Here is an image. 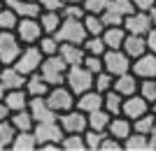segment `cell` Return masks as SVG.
I'll use <instances>...</instances> for the list:
<instances>
[{
    "mask_svg": "<svg viewBox=\"0 0 156 151\" xmlns=\"http://www.w3.org/2000/svg\"><path fill=\"white\" fill-rule=\"evenodd\" d=\"M5 93H7V88L2 86V81H0V100H5Z\"/></svg>",
    "mask_w": 156,
    "mask_h": 151,
    "instance_id": "11a10c76",
    "label": "cell"
},
{
    "mask_svg": "<svg viewBox=\"0 0 156 151\" xmlns=\"http://www.w3.org/2000/svg\"><path fill=\"white\" fill-rule=\"evenodd\" d=\"M2 5H5V0H0V7H2Z\"/></svg>",
    "mask_w": 156,
    "mask_h": 151,
    "instance_id": "6f0895ef",
    "label": "cell"
},
{
    "mask_svg": "<svg viewBox=\"0 0 156 151\" xmlns=\"http://www.w3.org/2000/svg\"><path fill=\"white\" fill-rule=\"evenodd\" d=\"M14 33L19 35V39L23 44H37L40 37L44 35V30L40 26V19H19Z\"/></svg>",
    "mask_w": 156,
    "mask_h": 151,
    "instance_id": "8fae6325",
    "label": "cell"
},
{
    "mask_svg": "<svg viewBox=\"0 0 156 151\" xmlns=\"http://www.w3.org/2000/svg\"><path fill=\"white\" fill-rule=\"evenodd\" d=\"M9 121L16 125V130H33V128H35V118H33L30 109L12 112V114H9Z\"/></svg>",
    "mask_w": 156,
    "mask_h": 151,
    "instance_id": "4dcf8cb0",
    "label": "cell"
},
{
    "mask_svg": "<svg viewBox=\"0 0 156 151\" xmlns=\"http://www.w3.org/2000/svg\"><path fill=\"white\" fill-rule=\"evenodd\" d=\"M149 16H151V23H154V28H156V5L149 9Z\"/></svg>",
    "mask_w": 156,
    "mask_h": 151,
    "instance_id": "f5cc1de1",
    "label": "cell"
},
{
    "mask_svg": "<svg viewBox=\"0 0 156 151\" xmlns=\"http://www.w3.org/2000/svg\"><path fill=\"white\" fill-rule=\"evenodd\" d=\"M58 123L63 128V132H86L89 128V116H86L82 109L72 107L68 112L58 114Z\"/></svg>",
    "mask_w": 156,
    "mask_h": 151,
    "instance_id": "30bf717a",
    "label": "cell"
},
{
    "mask_svg": "<svg viewBox=\"0 0 156 151\" xmlns=\"http://www.w3.org/2000/svg\"><path fill=\"white\" fill-rule=\"evenodd\" d=\"M137 93H140L149 105H154V102H156V79H140V88H137Z\"/></svg>",
    "mask_w": 156,
    "mask_h": 151,
    "instance_id": "ab89813d",
    "label": "cell"
},
{
    "mask_svg": "<svg viewBox=\"0 0 156 151\" xmlns=\"http://www.w3.org/2000/svg\"><path fill=\"white\" fill-rule=\"evenodd\" d=\"M33 132H35V137H37V149H40L42 144H61V139H63V135H65L58 121L35 123Z\"/></svg>",
    "mask_w": 156,
    "mask_h": 151,
    "instance_id": "9c48e42d",
    "label": "cell"
},
{
    "mask_svg": "<svg viewBox=\"0 0 156 151\" xmlns=\"http://www.w3.org/2000/svg\"><path fill=\"white\" fill-rule=\"evenodd\" d=\"M86 116H89V128L100 130V132H107V125H110V121H112V114L107 112L105 107H100V109H96V112H89Z\"/></svg>",
    "mask_w": 156,
    "mask_h": 151,
    "instance_id": "f1b7e54d",
    "label": "cell"
},
{
    "mask_svg": "<svg viewBox=\"0 0 156 151\" xmlns=\"http://www.w3.org/2000/svg\"><path fill=\"white\" fill-rule=\"evenodd\" d=\"M61 149L63 151H89L84 132H65L63 139H61Z\"/></svg>",
    "mask_w": 156,
    "mask_h": 151,
    "instance_id": "f546056e",
    "label": "cell"
},
{
    "mask_svg": "<svg viewBox=\"0 0 156 151\" xmlns=\"http://www.w3.org/2000/svg\"><path fill=\"white\" fill-rule=\"evenodd\" d=\"M23 42L14 30H0V63L2 65H14V60L19 58L23 51Z\"/></svg>",
    "mask_w": 156,
    "mask_h": 151,
    "instance_id": "3957f363",
    "label": "cell"
},
{
    "mask_svg": "<svg viewBox=\"0 0 156 151\" xmlns=\"http://www.w3.org/2000/svg\"><path fill=\"white\" fill-rule=\"evenodd\" d=\"M130 132H133V121H130L128 116H124V114L112 116L110 125H107V135H112V137H117V139H121V142H124Z\"/></svg>",
    "mask_w": 156,
    "mask_h": 151,
    "instance_id": "44dd1931",
    "label": "cell"
},
{
    "mask_svg": "<svg viewBox=\"0 0 156 151\" xmlns=\"http://www.w3.org/2000/svg\"><path fill=\"white\" fill-rule=\"evenodd\" d=\"M40 46V51L44 53V56H54V53H58L61 51V39L56 37V35H42L37 42Z\"/></svg>",
    "mask_w": 156,
    "mask_h": 151,
    "instance_id": "8d00e7d4",
    "label": "cell"
},
{
    "mask_svg": "<svg viewBox=\"0 0 156 151\" xmlns=\"http://www.w3.org/2000/svg\"><path fill=\"white\" fill-rule=\"evenodd\" d=\"M82 46H84L86 53H96V56H103V53L107 51V44H105L103 35H89Z\"/></svg>",
    "mask_w": 156,
    "mask_h": 151,
    "instance_id": "d590c367",
    "label": "cell"
},
{
    "mask_svg": "<svg viewBox=\"0 0 156 151\" xmlns=\"http://www.w3.org/2000/svg\"><path fill=\"white\" fill-rule=\"evenodd\" d=\"M130 72L135 74L137 79H156V53L147 51V53H142L140 58H135Z\"/></svg>",
    "mask_w": 156,
    "mask_h": 151,
    "instance_id": "7c38bea8",
    "label": "cell"
},
{
    "mask_svg": "<svg viewBox=\"0 0 156 151\" xmlns=\"http://www.w3.org/2000/svg\"><path fill=\"white\" fill-rule=\"evenodd\" d=\"M100 151H124V142L112 137V135H105L103 144H100Z\"/></svg>",
    "mask_w": 156,
    "mask_h": 151,
    "instance_id": "f6af8a7d",
    "label": "cell"
},
{
    "mask_svg": "<svg viewBox=\"0 0 156 151\" xmlns=\"http://www.w3.org/2000/svg\"><path fill=\"white\" fill-rule=\"evenodd\" d=\"M5 5L12 7L21 19H37L40 14H42V7L35 0H5Z\"/></svg>",
    "mask_w": 156,
    "mask_h": 151,
    "instance_id": "ac0fdd59",
    "label": "cell"
},
{
    "mask_svg": "<svg viewBox=\"0 0 156 151\" xmlns=\"http://www.w3.org/2000/svg\"><path fill=\"white\" fill-rule=\"evenodd\" d=\"M44 60V53L40 51L37 44H26L23 51L19 53V58L14 60V67L23 74H33V72H40V65Z\"/></svg>",
    "mask_w": 156,
    "mask_h": 151,
    "instance_id": "277c9868",
    "label": "cell"
},
{
    "mask_svg": "<svg viewBox=\"0 0 156 151\" xmlns=\"http://www.w3.org/2000/svg\"><path fill=\"white\" fill-rule=\"evenodd\" d=\"M68 67L70 65L61 58V53H54V56H44L42 65H40V74H42L51 86H61V84H65Z\"/></svg>",
    "mask_w": 156,
    "mask_h": 151,
    "instance_id": "7a4b0ae2",
    "label": "cell"
},
{
    "mask_svg": "<svg viewBox=\"0 0 156 151\" xmlns=\"http://www.w3.org/2000/svg\"><path fill=\"white\" fill-rule=\"evenodd\" d=\"M9 107L5 105V100H0V123H2V121H7V118H9Z\"/></svg>",
    "mask_w": 156,
    "mask_h": 151,
    "instance_id": "681fc988",
    "label": "cell"
},
{
    "mask_svg": "<svg viewBox=\"0 0 156 151\" xmlns=\"http://www.w3.org/2000/svg\"><path fill=\"white\" fill-rule=\"evenodd\" d=\"M5 105L9 107V112H19V109H28L30 105V95L26 88H14V91L5 93Z\"/></svg>",
    "mask_w": 156,
    "mask_h": 151,
    "instance_id": "603a6c76",
    "label": "cell"
},
{
    "mask_svg": "<svg viewBox=\"0 0 156 151\" xmlns=\"http://www.w3.org/2000/svg\"><path fill=\"white\" fill-rule=\"evenodd\" d=\"M65 5H82V2H84V0H63Z\"/></svg>",
    "mask_w": 156,
    "mask_h": 151,
    "instance_id": "db71d44e",
    "label": "cell"
},
{
    "mask_svg": "<svg viewBox=\"0 0 156 151\" xmlns=\"http://www.w3.org/2000/svg\"><path fill=\"white\" fill-rule=\"evenodd\" d=\"M82 5H84L86 14H103L110 5V0H84Z\"/></svg>",
    "mask_w": 156,
    "mask_h": 151,
    "instance_id": "ee69618b",
    "label": "cell"
},
{
    "mask_svg": "<svg viewBox=\"0 0 156 151\" xmlns=\"http://www.w3.org/2000/svg\"><path fill=\"white\" fill-rule=\"evenodd\" d=\"M124 151H151L149 135H142V132L133 130L128 137L124 139Z\"/></svg>",
    "mask_w": 156,
    "mask_h": 151,
    "instance_id": "484cf974",
    "label": "cell"
},
{
    "mask_svg": "<svg viewBox=\"0 0 156 151\" xmlns=\"http://www.w3.org/2000/svg\"><path fill=\"white\" fill-rule=\"evenodd\" d=\"M117 93H121L124 98H128V95H135L137 88H140V79L135 77L133 72H126V74H119V77H114V86H112Z\"/></svg>",
    "mask_w": 156,
    "mask_h": 151,
    "instance_id": "7402d4cb",
    "label": "cell"
},
{
    "mask_svg": "<svg viewBox=\"0 0 156 151\" xmlns=\"http://www.w3.org/2000/svg\"><path fill=\"white\" fill-rule=\"evenodd\" d=\"M35 2H37V0H35Z\"/></svg>",
    "mask_w": 156,
    "mask_h": 151,
    "instance_id": "91938a15",
    "label": "cell"
},
{
    "mask_svg": "<svg viewBox=\"0 0 156 151\" xmlns=\"http://www.w3.org/2000/svg\"><path fill=\"white\" fill-rule=\"evenodd\" d=\"M61 58L68 63V65H84V58H86V51L82 44H72V42H61Z\"/></svg>",
    "mask_w": 156,
    "mask_h": 151,
    "instance_id": "d6986e66",
    "label": "cell"
},
{
    "mask_svg": "<svg viewBox=\"0 0 156 151\" xmlns=\"http://www.w3.org/2000/svg\"><path fill=\"white\" fill-rule=\"evenodd\" d=\"M154 125H156V114L149 109L147 114H142L140 118L133 121V130H135V132H142V135H151Z\"/></svg>",
    "mask_w": 156,
    "mask_h": 151,
    "instance_id": "e575fe53",
    "label": "cell"
},
{
    "mask_svg": "<svg viewBox=\"0 0 156 151\" xmlns=\"http://www.w3.org/2000/svg\"><path fill=\"white\" fill-rule=\"evenodd\" d=\"M40 7H42V12H61L63 9V0H37Z\"/></svg>",
    "mask_w": 156,
    "mask_h": 151,
    "instance_id": "bcb514c9",
    "label": "cell"
},
{
    "mask_svg": "<svg viewBox=\"0 0 156 151\" xmlns=\"http://www.w3.org/2000/svg\"><path fill=\"white\" fill-rule=\"evenodd\" d=\"M26 91H28L30 98H47V93L51 91V84L40 72H33V74H28V79H26Z\"/></svg>",
    "mask_w": 156,
    "mask_h": 151,
    "instance_id": "ffe728a7",
    "label": "cell"
},
{
    "mask_svg": "<svg viewBox=\"0 0 156 151\" xmlns=\"http://www.w3.org/2000/svg\"><path fill=\"white\" fill-rule=\"evenodd\" d=\"M84 28L89 35H103V30L107 26H105V21L100 14H86L84 16Z\"/></svg>",
    "mask_w": 156,
    "mask_h": 151,
    "instance_id": "74e56055",
    "label": "cell"
},
{
    "mask_svg": "<svg viewBox=\"0 0 156 151\" xmlns=\"http://www.w3.org/2000/svg\"><path fill=\"white\" fill-rule=\"evenodd\" d=\"M149 139H151V151H156V125H154V130H151Z\"/></svg>",
    "mask_w": 156,
    "mask_h": 151,
    "instance_id": "816d5d0a",
    "label": "cell"
},
{
    "mask_svg": "<svg viewBox=\"0 0 156 151\" xmlns=\"http://www.w3.org/2000/svg\"><path fill=\"white\" fill-rule=\"evenodd\" d=\"M151 112H154V114H156V102H154V105H151Z\"/></svg>",
    "mask_w": 156,
    "mask_h": 151,
    "instance_id": "9f6ffc18",
    "label": "cell"
},
{
    "mask_svg": "<svg viewBox=\"0 0 156 151\" xmlns=\"http://www.w3.org/2000/svg\"><path fill=\"white\" fill-rule=\"evenodd\" d=\"M84 65L89 67L93 74H98V72H103V70H105V60H103V56H96V53H86Z\"/></svg>",
    "mask_w": 156,
    "mask_h": 151,
    "instance_id": "7bdbcfd3",
    "label": "cell"
},
{
    "mask_svg": "<svg viewBox=\"0 0 156 151\" xmlns=\"http://www.w3.org/2000/svg\"><path fill=\"white\" fill-rule=\"evenodd\" d=\"M0 70H2V63H0Z\"/></svg>",
    "mask_w": 156,
    "mask_h": 151,
    "instance_id": "680465c9",
    "label": "cell"
},
{
    "mask_svg": "<svg viewBox=\"0 0 156 151\" xmlns=\"http://www.w3.org/2000/svg\"><path fill=\"white\" fill-rule=\"evenodd\" d=\"M144 37H147V49L156 53V28H151V30L144 35Z\"/></svg>",
    "mask_w": 156,
    "mask_h": 151,
    "instance_id": "c3c4849f",
    "label": "cell"
},
{
    "mask_svg": "<svg viewBox=\"0 0 156 151\" xmlns=\"http://www.w3.org/2000/svg\"><path fill=\"white\" fill-rule=\"evenodd\" d=\"M19 19H21V16L14 12L12 7H7V5L0 7V30H16Z\"/></svg>",
    "mask_w": 156,
    "mask_h": 151,
    "instance_id": "d6a6232c",
    "label": "cell"
},
{
    "mask_svg": "<svg viewBox=\"0 0 156 151\" xmlns=\"http://www.w3.org/2000/svg\"><path fill=\"white\" fill-rule=\"evenodd\" d=\"M93 79H96V74L86 65H72V67H68V74H65V86L75 95H82L84 91L93 88Z\"/></svg>",
    "mask_w": 156,
    "mask_h": 151,
    "instance_id": "6da1fadb",
    "label": "cell"
},
{
    "mask_svg": "<svg viewBox=\"0 0 156 151\" xmlns=\"http://www.w3.org/2000/svg\"><path fill=\"white\" fill-rule=\"evenodd\" d=\"M124 51L128 53L133 60L140 58L142 53L149 51V49H147V37H144V35H133V33H128V35H126V42H124Z\"/></svg>",
    "mask_w": 156,
    "mask_h": 151,
    "instance_id": "cb8c5ba5",
    "label": "cell"
},
{
    "mask_svg": "<svg viewBox=\"0 0 156 151\" xmlns=\"http://www.w3.org/2000/svg\"><path fill=\"white\" fill-rule=\"evenodd\" d=\"M103 107L112 114V116H119V114H121V107H124V95H121V93H117L114 88H112V91H107V93H105Z\"/></svg>",
    "mask_w": 156,
    "mask_h": 151,
    "instance_id": "1f68e13d",
    "label": "cell"
},
{
    "mask_svg": "<svg viewBox=\"0 0 156 151\" xmlns=\"http://www.w3.org/2000/svg\"><path fill=\"white\" fill-rule=\"evenodd\" d=\"M56 37L61 42H72V44H84V39L89 37L84 28V19H63L61 28L56 30Z\"/></svg>",
    "mask_w": 156,
    "mask_h": 151,
    "instance_id": "ba28073f",
    "label": "cell"
},
{
    "mask_svg": "<svg viewBox=\"0 0 156 151\" xmlns=\"http://www.w3.org/2000/svg\"><path fill=\"white\" fill-rule=\"evenodd\" d=\"M135 12L133 0H110V5L100 16H103L105 26H124V21L128 14Z\"/></svg>",
    "mask_w": 156,
    "mask_h": 151,
    "instance_id": "5b68a950",
    "label": "cell"
},
{
    "mask_svg": "<svg viewBox=\"0 0 156 151\" xmlns=\"http://www.w3.org/2000/svg\"><path fill=\"white\" fill-rule=\"evenodd\" d=\"M103 60H105V70L110 74H114V77L130 72V67H133V58L124 49H107L103 53Z\"/></svg>",
    "mask_w": 156,
    "mask_h": 151,
    "instance_id": "52a82bcc",
    "label": "cell"
},
{
    "mask_svg": "<svg viewBox=\"0 0 156 151\" xmlns=\"http://www.w3.org/2000/svg\"><path fill=\"white\" fill-rule=\"evenodd\" d=\"M124 28L128 30V33H133V35H147L151 28H154V23H151L149 12H137V9H135L133 14L126 16Z\"/></svg>",
    "mask_w": 156,
    "mask_h": 151,
    "instance_id": "4fadbf2b",
    "label": "cell"
},
{
    "mask_svg": "<svg viewBox=\"0 0 156 151\" xmlns=\"http://www.w3.org/2000/svg\"><path fill=\"white\" fill-rule=\"evenodd\" d=\"M149 109H151V105L142 98V95H140V93H135V95H128V98H124L121 114H124V116H128L130 121H135V118H140L142 114H147Z\"/></svg>",
    "mask_w": 156,
    "mask_h": 151,
    "instance_id": "5bb4252c",
    "label": "cell"
},
{
    "mask_svg": "<svg viewBox=\"0 0 156 151\" xmlns=\"http://www.w3.org/2000/svg\"><path fill=\"white\" fill-rule=\"evenodd\" d=\"M47 102H49V107H51L56 114H63V112H68V109L75 107L77 95L65 84H61V86H51V91L47 93Z\"/></svg>",
    "mask_w": 156,
    "mask_h": 151,
    "instance_id": "8992f818",
    "label": "cell"
},
{
    "mask_svg": "<svg viewBox=\"0 0 156 151\" xmlns=\"http://www.w3.org/2000/svg\"><path fill=\"white\" fill-rule=\"evenodd\" d=\"M16 125L7 118V121H2L0 123V149H12V142L14 137H16Z\"/></svg>",
    "mask_w": 156,
    "mask_h": 151,
    "instance_id": "836d02e7",
    "label": "cell"
},
{
    "mask_svg": "<svg viewBox=\"0 0 156 151\" xmlns=\"http://www.w3.org/2000/svg\"><path fill=\"white\" fill-rule=\"evenodd\" d=\"M126 35H128V30L124 26H107L103 30V39L107 44V49H124Z\"/></svg>",
    "mask_w": 156,
    "mask_h": 151,
    "instance_id": "d4e9b609",
    "label": "cell"
},
{
    "mask_svg": "<svg viewBox=\"0 0 156 151\" xmlns=\"http://www.w3.org/2000/svg\"><path fill=\"white\" fill-rule=\"evenodd\" d=\"M112 86H114V74H110L107 70L96 74V79H93V88H96V91L107 93V91H112Z\"/></svg>",
    "mask_w": 156,
    "mask_h": 151,
    "instance_id": "f35d334b",
    "label": "cell"
},
{
    "mask_svg": "<svg viewBox=\"0 0 156 151\" xmlns=\"http://www.w3.org/2000/svg\"><path fill=\"white\" fill-rule=\"evenodd\" d=\"M105 102V93L96 91V88H91V91H84L82 95H77V102H75V107L77 109H82L84 114L89 112H96V109H100Z\"/></svg>",
    "mask_w": 156,
    "mask_h": 151,
    "instance_id": "2e32d148",
    "label": "cell"
},
{
    "mask_svg": "<svg viewBox=\"0 0 156 151\" xmlns=\"http://www.w3.org/2000/svg\"><path fill=\"white\" fill-rule=\"evenodd\" d=\"M133 5H135L137 12H149L151 7L156 5V0H133Z\"/></svg>",
    "mask_w": 156,
    "mask_h": 151,
    "instance_id": "7dc6e473",
    "label": "cell"
},
{
    "mask_svg": "<svg viewBox=\"0 0 156 151\" xmlns=\"http://www.w3.org/2000/svg\"><path fill=\"white\" fill-rule=\"evenodd\" d=\"M61 14H63V19H84L86 9H84V5H63Z\"/></svg>",
    "mask_w": 156,
    "mask_h": 151,
    "instance_id": "b9f144b4",
    "label": "cell"
},
{
    "mask_svg": "<svg viewBox=\"0 0 156 151\" xmlns=\"http://www.w3.org/2000/svg\"><path fill=\"white\" fill-rule=\"evenodd\" d=\"M26 79H28V74L19 72L14 65H2V70H0V81H2V86H5L7 91L26 88Z\"/></svg>",
    "mask_w": 156,
    "mask_h": 151,
    "instance_id": "e0dca14e",
    "label": "cell"
},
{
    "mask_svg": "<svg viewBox=\"0 0 156 151\" xmlns=\"http://www.w3.org/2000/svg\"><path fill=\"white\" fill-rule=\"evenodd\" d=\"M107 132H100V130H93V128H86L84 132V139H86V149L89 151H100V144H103V137Z\"/></svg>",
    "mask_w": 156,
    "mask_h": 151,
    "instance_id": "60d3db41",
    "label": "cell"
},
{
    "mask_svg": "<svg viewBox=\"0 0 156 151\" xmlns=\"http://www.w3.org/2000/svg\"><path fill=\"white\" fill-rule=\"evenodd\" d=\"M28 109H30L33 118H35V123L58 121V114H56V112L51 109V107H49L47 98H30V105H28Z\"/></svg>",
    "mask_w": 156,
    "mask_h": 151,
    "instance_id": "9a60e30c",
    "label": "cell"
},
{
    "mask_svg": "<svg viewBox=\"0 0 156 151\" xmlns=\"http://www.w3.org/2000/svg\"><path fill=\"white\" fill-rule=\"evenodd\" d=\"M12 149L14 151H35L37 149V137L33 130H19L16 137L12 142Z\"/></svg>",
    "mask_w": 156,
    "mask_h": 151,
    "instance_id": "4316f807",
    "label": "cell"
},
{
    "mask_svg": "<svg viewBox=\"0 0 156 151\" xmlns=\"http://www.w3.org/2000/svg\"><path fill=\"white\" fill-rule=\"evenodd\" d=\"M37 19H40V26L44 30V35H56V30L63 23V14L61 12H42Z\"/></svg>",
    "mask_w": 156,
    "mask_h": 151,
    "instance_id": "83f0119b",
    "label": "cell"
},
{
    "mask_svg": "<svg viewBox=\"0 0 156 151\" xmlns=\"http://www.w3.org/2000/svg\"><path fill=\"white\" fill-rule=\"evenodd\" d=\"M40 151H63V149H61V144H42Z\"/></svg>",
    "mask_w": 156,
    "mask_h": 151,
    "instance_id": "f907efd6",
    "label": "cell"
}]
</instances>
